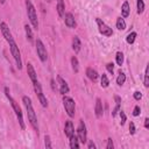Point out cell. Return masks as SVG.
<instances>
[{
	"mask_svg": "<svg viewBox=\"0 0 149 149\" xmlns=\"http://www.w3.org/2000/svg\"><path fill=\"white\" fill-rule=\"evenodd\" d=\"M22 101L26 106V109H27V115H28V120L30 122V125L33 126V128L36 130V133L38 134V123H37V118H36V114L34 112V108H33V105H31V100L29 97L24 95L22 97Z\"/></svg>",
	"mask_w": 149,
	"mask_h": 149,
	"instance_id": "6da1fadb",
	"label": "cell"
},
{
	"mask_svg": "<svg viewBox=\"0 0 149 149\" xmlns=\"http://www.w3.org/2000/svg\"><path fill=\"white\" fill-rule=\"evenodd\" d=\"M5 94H6V97L8 98L9 102H10V105H12V107H13V109H14L15 114H16V118H17V120H19V123H20L21 128H22V129H24V122H23V116H22L21 108L19 107V105L16 104V101L12 98V95L9 94V90H8V87H5Z\"/></svg>",
	"mask_w": 149,
	"mask_h": 149,
	"instance_id": "7a4b0ae2",
	"label": "cell"
},
{
	"mask_svg": "<svg viewBox=\"0 0 149 149\" xmlns=\"http://www.w3.org/2000/svg\"><path fill=\"white\" fill-rule=\"evenodd\" d=\"M26 7H27V14H28V19L33 26V28L37 29L38 28V21H37V15H36V10L34 5L31 3L30 0H26Z\"/></svg>",
	"mask_w": 149,
	"mask_h": 149,
	"instance_id": "3957f363",
	"label": "cell"
},
{
	"mask_svg": "<svg viewBox=\"0 0 149 149\" xmlns=\"http://www.w3.org/2000/svg\"><path fill=\"white\" fill-rule=\"evenodd\" d=\"M9 48H10V52H12V56L14 57L15 62H16V66L17 69L20 70L22 68V61H21V54H20V50H19V47L16 45V43L14 41L9 42Z\"/></svg>",
	"mask_w": 149,
	"mask_h": 149,
	"instance_id": "277c9868",
	"label": "cell"
},
{
	"mask_svg": "<svg viewBox=\"0 0 149 149\" xmlns=\"http://www.w3.org/2000/svg\"><path fill=\"white\" fill-rule=\"evenodd\" d=\"M63 105H64V108H65V112L68 113V115L70 118H73L74 116V101H73V99L70 98V97H66L64 94Z\"/></svg>",
	"mask_w": 149,
	"mask_h": 149,
	"instance_id": "5b68a950",
	"label": "cell"
},
{
	"mask_svg": "<svg viewBox=\"0 0 149 149\" xmlns=\"http://www.w3.org/2000/svg\"><path fill=\"white\" fill-rule=\"evenodd\" d=\"M36 51H37V55H38L40 59L42 62H45L47 58H48V52H47V49H45L43 42L40 38H37V41H36Z\"/></svg>",
	"mask_w": 149,
	"mask_h": 149,
	"instance_id": "8992f818",
	"label": "cell"
},
{
	"mask_svg": "<svg viewBox=\"0 0 149 149\" xmlns=\"http://www.w3.org/2000/svg\"><path fill=\"white\" fill-rule=\"evenodd\" d=\"M97 24H98V29H99V33L100 34H102L104 36H112V34H113V30H112V28H109L101 19H97Z\"/></svg>",
	"mask_w": 149,
	"mask_h": 149,
	"instance_id": "52a82bcc",
	"label": "cell"
},
{
	"mask_svg": "<svg viewBox=\"0 0 149 149\" xmlns=\"http://www.w3.org/2000/svg\"><path fill=\"white\" fill-rule=\"evenodd\" d=\"M33 84H34V90H35V92H36V95H37V98H38L41 105H42L43 107H47V106H48V101H47V98L44 97V94H43V92H42L41 84H40L38 81H35V83H33Z\"/></svg>",
	"mask_w": 149,
	"mask_h": 149,
	"instance_id": "ba28073f",
	"label": "cell"
},
{
	"mask_svg": "<svg viewBox=\"0 0 149 149\" xmlns=\"http://www.w3.org/2000/svg\"><path fill=\"white\" fill-rule=\"evenodd\" d=\"M77 137L81 143L86 142V126H85L83 120L79 121V125H78V128H77Z\"/></svg>",
	"mask_w": 149,
	"mask_h": 149,
	"instance_id": "9c48e42d",
	"label": "cell"
},
{
	"mask_svg": "<svg viewBox=\"0 0 149 149\" xmlns=\"http://www.w3.org/2000/svg\"><path fill=\"white\" fill-rule=\"evenodd\" d=\"M0 29H1L2 36L6 38V41H7L8 43H9V42H12V41H14V40H13V36H12L10 30H9L8 26H7L5 22H1V23H0Z\"/></svg>",
	"mask_w": 149,
	"mask_h": 149,
	"instance_id": "30bf717a",
	"label": "cell"
},
{
	"mask_svg": "<svg viewBox=\"0 0 149 149\" xmlns=\"http://www.w3.org/2000/svg\"><path fill=\"white\" fill-rule=\"evenodd\" d=\"M57 81H58V86H59V92L61 94H66L69 92V86L66 84V81L61 77V76H57Z\"/></svg>",
	"mask_w": 149,
	"mask_h": 149,
	"instance_id": "8fae6325",
	"label": "cell"
},
{
	"mask_svg": "<svg viewBox=\"0 0 149 149\" xmlns=\"http://www.w3.org/2000/svg\"><path fill=\"white\" fill-rule=\"evenodd\" d=\"M27 73H28V76H29V78L31 79L33 83L37 81V74H36V72H35L34 66H33L30 63H27Z\"/></svg>",
	"mask_w": 149,
	"mask_h": 149,
	"instance_id": "7c38bea8",
	"label": "cell"
},
{
	"mask_svg": "<svg viewBox=\"0 0 149 149\" xmlns=\"http://www.w3.org/2000/svg\"><path fill=\"white\" fill-rule=\"evenodd\" d=\"M64 133H65V135H66L69 139L74 134V128H73V125H72L71 121H66V122H65V126H64Z\"/></svg>",
	"mask_w": 149,
	"mask_h": 149,
	"instance_id": "4fadbf2b",
	"label": "cell"
},
{
	"mask_svg": "<svg viewBox=\"0 0 149 149\" xmlns=\"http://www.w3.org/2000/svg\"><path fill=\"white\" fill-rule=\"evenodd\" d=\"M65 24L69 27V28H74L76 27V20L73 17V15L71 13H68L65 14Z\"/></svg>",
	"mask_w": 149,
	"mask_h": 149,
	"instance_id": "5bb4252c",
	"label": "cell"
},
{
	"mask_svg": "<svg viewBox=\"0 0 149 149\" xmlns=\"http://www.w3.org/2000/svg\"><path fill=\"white\" fill-rule=\"evenodd\" d=\"M86 76H87L92 81H95V80L98 79V77H99L98 72H97L95 70H93L92 68H87V69H86Z\"/></svg>",
	"mask_w": 149,
	"mask_h": 149,
	"instance_id": "9a60e30c",
	"label": "cell"
},
{
	"mask_svg": "<svg viewBox=\"0 0 149 149\" xmlns=\"http://www.w3.org/2000/svg\"><path fill=\"white\" fill-rule=\"evenodd\" d=\"M94 111H95L97 118H100L102 115V113H104V111H102V102H101V100L99 98L95 100V108H94Z\"/></svg>",
	"mask_w": 149,
	"mask_h": 149,
	"instance_id": "2e32d148",
	"label": "cell"
},
{
	"mask_svg": "<svg viewBox=\"0 0 149 149\" xmlns=\"http://www.w3.org/2000/svg\"><path fill=\"white\" fill-rule=\"evenodd\" d=\"M70 148L71 149H78L79 148V140L77 137V135H72L70 137Z\"/></svg>",
	"mask_w": 149,
	"mask_h": 149,
	"instance_id": "e0dca14e",
	"label": "cell"
},
{
	"mask_svg": "<svg viewBox=\"0 0 149 149\" xmlns=\"http://www.w3.org/2000/svg\"><path fill=\"white\" fill-rule=\"evenodd\" d=\"M80 47H81V44H80V40H79L77 36H74V37H73V40H72V49L74 50V52H76V54H78V52H79Z\"/></svg>",
	"mask_w": 149,
	"mask_h": 149,
	"instance_id": "ac0fdd59",
	"label": "cell"
},
{
	"mask_svg": "<svg viewBox=\"0 0 149 149\" xmlns=\"http://www.w3.org/2000/svg\"><path fill=\"white\" fill-rule=\"evenodd\" d=\"M64 10H65L64 1H63V0H58V2H57V12H58V15H59L61 17L64 16Z\"/></svg>",
	"mask_w": 149,
	"mask_h": 149,
	"instance_id": "d6986e66",
	"label": "cell"
},
{
	"mask_svg": "<svg viewBox=\"0 0 149 149\" xmlns=\"http://www.w3.org/2000/svg\"><path fill=\"white\" fill-rule=\"evenodd\" d=\"M114 99H115L116 105H115V107H114V109H113V112H112V115H113V116H115V115H116V113L120 111V104H121V98H120L119 95H115V97H114Z\"/></svg>",
	"mask_w": 149,
	"mask_h": 149,
	"instance_id": "ffe728a7",
	"label": "cell"
},
{
	"mask_svg": "<svg viewBox=\"0 0 149 149\" xmlns=\"http://www.w3.org/2000/svg\"><path fill=\"white\" fill-rule=\"evenodd\" d=\"M121 13H122V16L123 17H127L129 15V3L127 1H125L122 3V7H121Z\"/></svg>",
	"mask_w": 149,
	"mask_h": 149,
	"instance_id": "44dd1931",
	"label": "cell"
},
{
	"mask_svg": "<svg viewBox=\"0 0 149 149\" xmlns=\"http://www.w3.org/2000/svg\"><path fill=\"white\" fill-rule=\"evenodd\" d=\"M116 28L119 30H125L126 29V22H125V20L122 17H118V20H116Z\"/></svg>",
	"mask_w": 149,
	"mask_h": 149,
	"instance_id": "7402d4cb",
	"label": "cell"
},
{
	"mask_svg": "<svg viewBox=\"0 0 149 149\" xmlns=\"http://www.w3.org/2000/svg\"><path fill=\"white\" fill-rule=\"evenodd\" d=\"M125 81H126V74L120 71V72H119V76H118V78H116V84L121 86V85L125 84Z\"/></svg>",
	"mask_w": 149,
	"mask_h": 149,
	"instance_id": "603a6c76",
	"label": "cell"
},
{
	"mask_svg": "<svg viewBox=\"0 0 149 149\" xmlns=\"http://www.w3.org/2000/svg\"><path fill=\"white\" fill-rule=\"evenodd\" d=\"M24 31H26V36H27L28 41L31 42V41H33V31H31V28H30L28 24L24 26Z\"/></svg>",
	"mask_w": 149,
	"mask_h": 149,
	"instance_id": "cb8c5ba5",
	"label": "cell"
},
{
	"mask_svg": "<svg viewBox=\"0 0 149 149\" xmlns=\"http://www.w3.org/2000/svg\"><path fill=\"white\" fill-rule=\"evenodd\" d=\"M71 65H72L73 71H74V72H78V70H79V65H78V59H77L76 56H73V57L71 58Z\"/></svg>",
	"mask_w": 149,
	"mask_h": 149,
	"instance_id": "d4e9b609",
	"label": "cell"
},
{
	"mask_svg": "<svg viewBox=\"0 0 149 149\" xmlns=\"http://www.w3.org/2000/svg\"><path fill=\"white\" fill-rule=\"evenodd\" d=\"M135 38H136V33H135V31H133V33L128 34V36H127V38H126V41H127V43L133 44V43H134V41H135Z\"/></svg>",
	"mask_w": 149,
	"mask_h": 149,
	"instance_id": "484cf974",
	"label": "cell"
},
{
	"mask_svg": "<svg viewBox=\"0 0 149 149\" xmlns=\"http://www.w3.org/2000/svg\"><path fill=\"white\" fill-rule=\"evenodd\" d=\"M115 58H116V64H118V65H121V64L123 63V54H122L121 51H118V52H116Z\"/></svg>",
	"mask_w": 149,
	"mask_h": 149,
	"instance_id": "4316f807",
	"label": "cell"
},
{
	"mask_svg": "<svg viewBox=\"0 0 149 149\" xmlns=\"http://www.w3.org/2000/svg\"><path fill=\"white\" fill-rule=\"evenodd\" d=\"M108 84H109V80H108V78H107V76L106 74H101V87H107L108 86Z\"/></svg>",
	"mask_w": 149,
	"mask_h": 149,
	"instance_id": "83f0119b",
	"label": "cell"
},
{
	"mask_svg": "<svg viewBox=\"0 0 149 149\" xmlns=\"http://www.w3.org/2000/svg\"><path fill=\"white\" fill-rule=\"evenodd\" d=\"M136 5H137V13L139 14L143 13V10H144V2H143V0H137Z\"/></svg>",
	"mask_w": 149,
	"mask_h": 149,
	"instance_id": "f1b7e54d",
	"label": "cell"
},
{
	"mask_svg": "<svg viewBox=\"0 0 149 149\" xmlns=\"http://www.w3.org/2000/svg\"><path fill=\"white\" fill-rule=\"evenodd\" d=\"M144 86L148 87L149 86V68H146V72H144Z\"/></svg>",
	"mask_w": 149,
	"mask_h": 149,
	"instance_id": "f546056e",
	"label": "cell"
},
{
	"mask_svg": "<svg viewBox=\"0 0 149 149\" xmlns=\"http://www.w3.org/2000/svg\"><path fill=\"white\" fill-rule=\"evenodd\" d=\"M44 144H45V147L48 148V149H50L52 146H51V142H50V137L48 136V135H45V137H44Z\"/></svg>",
	"mask_w": 149,
	"mask_h": 149,
	"instance_id": "4dcf8cb0",
	"label": "cell"
},
{
	"mask_svg": "<svg viewBox=\"0 0 149 149\" xmlns=\"http://www.w3.org/2000/svg\"><path fill=\"white\" fill-rule=\"evenodd\" d=\"M106 69H107V71H108L109 73H112V74H113V72H114V65H113L112 63L106 64Z\"/></svg>",
	"mask_w": 149,
	"mask_h": 149,
	"instance_id": "1f68e13d",
	"label": "cell"
},
{
	"mask_svg": "<svg viewBox=\"0 0 149 149\" xmlns=\"http://www.w3.org/2000/svg\"><path fill=\"white\" fill-rule=\"evenodd\" d=\"M106 148H107V149H113V148H114V144H113V141H112L111 137L107 140V146H106Z\"/></svg>",
	"mask_w": 149,
	"mask_h": 149,
	"instance_id": "d6a6232c",
	"label": "cell"
},
{
	"mask_svg": "<svg viewBox=\"0 0 149 149\" xmlns=\"http://www.w3.org/2000/svg\"><path fill=\"white\" fill-rule=\"evenodd\" d=\"M140 112H141L140 107H139V106H135V107H134V111H133V115H134V116H137V115L140 114Z\"/></svg>",
	"mask_w": 149,
	"mask_h": 149,
	"instance_id": "836d02e7",
	"label": "cell"
},
{
	"mask_svg": "<svg viewBox=\"0 0 149 149\" xmlns=\"http://www.w3.org/2000/svg\"><path fill=\"white\" fill-rule=\"evenodd\" d=\"M119 112H120V116H121V125H123L126 122V114L122 111H119Z\"/></svg>",
	"mask_w": 149,
	"mask_h": 149,
	"instance_id": "e575fe53",
	"label": "cell"
},
{
	"mask_svg": "<svg viewBox=\"0 0 149 149\" xmlns=\"http://www.w3.org/2000/svg\"><path fill=\"white\" fill-rule=\"evenodd\" d=\"M141 98H142V94H141L139 91L134 92V99H135V100H140Z\"/></svg>",
	"mask_w": 149,
	"mask_h": 149,
	"instance_id": "d590c367",
	"label": "cell"
},
{
	"mask_svg": "<svg viewBox=\"0 0 149 149\" xmlns=\"http://www.w3.org/2000/svg\"><path fill=\"white\" fill-rule=\"evenodd\" d=\"M129 133H130L132 135L135 133V125H134L133 122H130V125H129Z\"/></svg>",
	"mask_w": 149,
	"mask_h": 149,
	"instance_id": "8d00e7d4",
	"label": "cell"
},
{
	"mask_svg": "<svg viewBox=\"0 0 149 149\" xmlns=\"http://www.w3.org/2000/svg\"><path fill=\"white\" fill-rule=\"evenodd\" d=\"M87 147H88V149H95V144H94L92 141L88 142V146H87Z\"/></svg>",
	"mask_w": 149,
	"mask_h": 149,
	"instance_id": "74e56055",
	"label": "cell"
},
{
	"mask_svg": "<svg viewBox=\"0 0 149 149\" xmlns=\"http://www.w3.org/2000/svg\"><path fill=\"white\" fill-rule=\"evenodd\" d=\"M50 83H51V87H52V90H54V91H56V88H57V87H56V85H55V80H54V79H51V80H50Z\"/></svg>",
	"mask_w": 149,
	"mask_h": 149,
	"instance_id": "f35d334b",
	"label": "cell"
},
{
	"mask_svg": "<svg viewBox=\"0 0 149 149\" xmlns=\"http://www.w3.org/2000/svg\"><path fill=\"white\" fill-rule=\"evenodd\" d=\"M144 127H146V128H149V119H148V118L144 120Z\"/></svg>",
	"mask_w": 149,
	"mask_h": 149,
	"instance_id": "ab89813d",
	"label": "cell"
},
{
	"mask_svg": "<svg viewBox=\"0 0 149 149\" xmlns=\"http://www.w3.org/2000/svg\"><path fill=\"white\" fill-rule=\"evenodd\" d=\"M0 3H5V0H0Z\"/></svg>",
	"mask_w": 149,
	"mask_h": 149,
	"instance_id": "60d3db41",
	"label": "cell"
},
{
	"mask_svg": "<svg viewBox=\"0 0 149 149\" xmlns=\"http://www.w3.org/2000/svg\"><path fill=\"white\" fill-rule=\"evenodd\" d=\"M47 1H51V0H47Z\"/></svg>",
	"mask_w": 149,
	"mask_h": 149,
	"instance_id": "b9f144b4",
	"label": "cell"
}]
</instances>
